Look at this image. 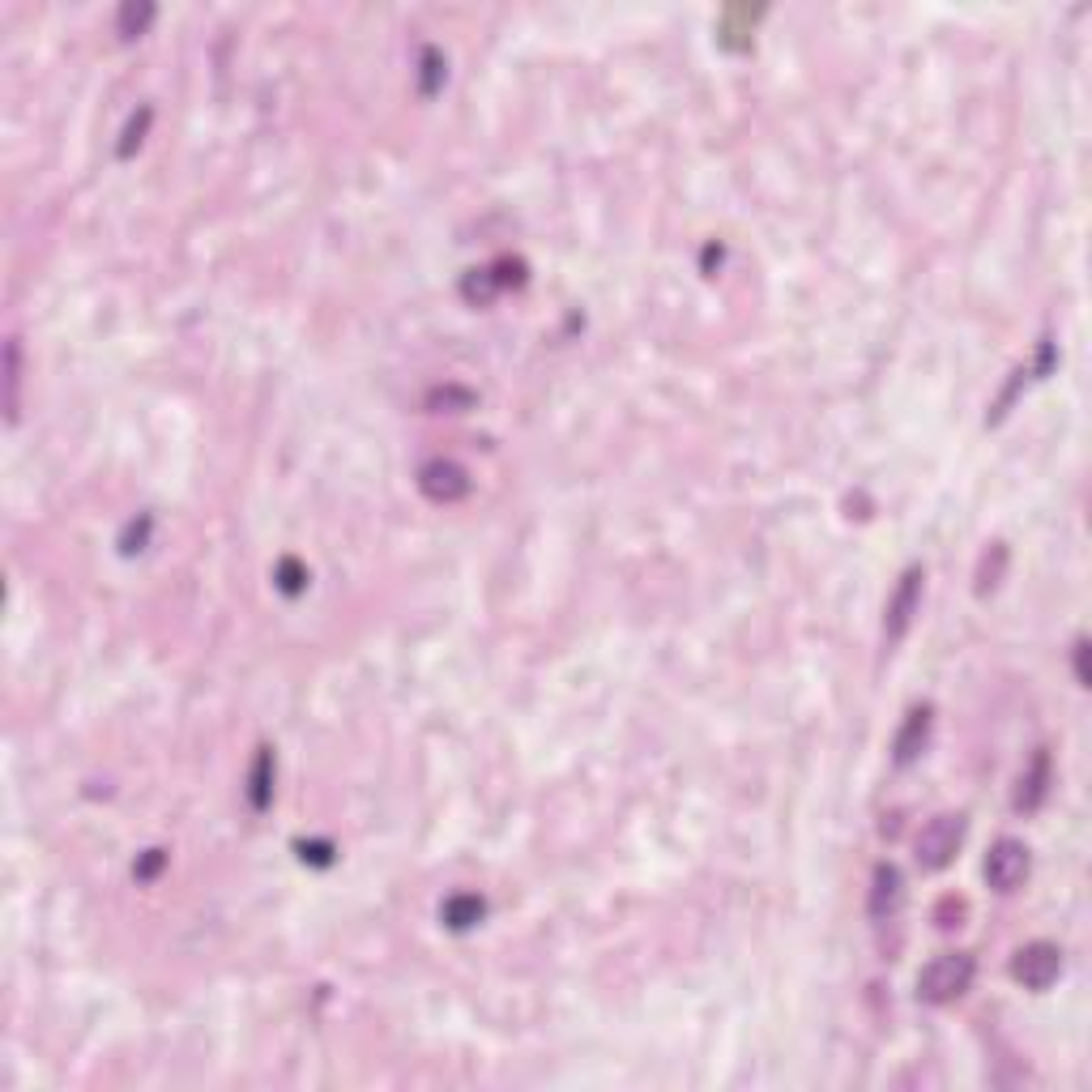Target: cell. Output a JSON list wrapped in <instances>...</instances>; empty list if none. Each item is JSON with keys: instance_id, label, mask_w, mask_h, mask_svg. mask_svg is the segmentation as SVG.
I'll list each match as a JSON object with an SVG mask.
<instances>
[{"instance_id": "10", "label": "cell", "mask_w": 1092, "mask_h": 1092, "mask_svg": "<svg viewBox=\"0 0 1092 1092\" xmlns=\"http://www.w3.org/2000/svg\"><path fill=\"white\" fill-rule=\"evenodd\" d=\"M248 798H252V811H265L270 798H274V755H270V747H261V755H256V764H252Z\"/></svg>"}, {"instance_id": "4", "label": "cell", "mask_w": 1092, "mask_h": 1092, "mask_svg": "<svg viewBox=\"0 0 1092 1092\" xmlns=\"http://www.w3.org/2000/svg\"><path fill=\"white\" fill-rule=\"evenodd\" d=\"M1024 879H1029V845L1015 841V837L994 841V850L986 854V883L1007 896V892H1015Z\"/></svg>"}, {"instance_id": "14", "label": "cell", "mask_w": 1092, "mask_h": 1092, "mask_svg": "<svg viewBox=\"0 0 1092 1092\" xmlns=\"http://www.w3.org/2000/svg\"><path fill=\"white\" fill-rule=\"evenodd\" d=\"M150 22H154V9H150V5H124V9H120V35H124V39L142 35Z\"/></svg>"}, {"instance_id": "6", "label": "cell", "mask_w": 1092, "mask_h": 1092, "mask_svg": "<svg viewBox=\"0 0 1092 1092\" xmlns=\"http://www.w3.org/2000/svg\"><path fill=\"white\" fill-rule=\"evenodd\" d=\"M922 568H909L905 576H901V585H896V594L887 598V615H883V636L892 640H905V631H909V623H914V615H918V606H922Z\"/></svg>"}, {"instance_id": "13", "label": "cell", "mask_w": 1092, "mask_h": 1092, "mask_svg": "<svg viewBox=\"0 0 1092 1092\" xmlns=\"http://www.w3.org/2000/svg\"><path fill=\"white\" fill-rule=\"evenodd\" d=\"M495 291H499V278H495V270H470L466 274V282H462V295L470 299V303H491L495 299Z\"/></svg>"}, {"instance_id": "7", "label": "cell", "mask_w": 1092, "mask_h": 1092, "mask_svg": "<svg viewBox=\"0 0 1092 1092\" xmlns=\"http://www.w3.org/2000/svg\"><path fill=\"white\" fill-rule=\"evenodd\" d=\"M905 905V879L892 862L875 866V879H871V918L875 922H892Z\"/></svg>"}, {"instance_id": "11", "label": "cell", "mask_w": 1092, "mask_h": 1092, "mask_svg": "<svg viewBox=\"0 0 1092 1092\" xmlns=\"http://www.w3.org/2000/svg\"><path fill=\"white\" fill-rule=\"evenodd\" d=\"M18 389H22V346H18V338H9V346H5V410H9V423H18V410H22Z\"/></svg>"}, {"instance_id": "8", "label": "cell", "mask_w": 1092, "mask_h": 1092, "mask_svg": "<svg viewBox=\"0 0 1092 1092\" xmlns=\"http://www.w3.org/2000/svg\"><path fill=\"white\" fill-rule=\"evenodd\" d=\"M930 726H935L930 704H922V709H914V713L905 718L901 734H896V743H892V759L901 764V768H909V764H914V759L926 751V743H930Z\"/></svg>"}, {"instance_id": "9", "label": "cell", "mask_w": 1092, "mask_h": 1092, "mask_svg": "<svg viewBox=\"0 0 1092 1092\" xmlns=\"http://www.w3.org/2000/svg\"><path fill=\"white\" fill-rule=\"evenodd\" d=\"M1046 794H1050V755L1037 751L1033 764H1029V773H1024V781H1020L1015 807H1020V811H1037V807L1046 802Z\"/></svg>"}, {"instance_id": "5", "label": "cell", "mask_w": 1092, "mask_h": 1092, "mask_svg": "<svg viewBox=\"0 0 1092 1092\" xmlns=\"http://www.w3.org/2000/svg\"><path fill=\"white\" fill-rule=\"evenodd\" d=\"M419 491L431 499V504H457L470 495V474L466 466L448 462V457H431L423 470H419Z\"/></svg>"}, {"instance_id": "17", "label": "cell", "mask_w": 1092, "mask_h": 1092, "mask_svg": "<svg viewBox=\"0 0 1092 1092\" xmlns=\"http://www.w3.org/2000/svg\"><path fill=\"white\" fill-rule=\"evenodd\" d=\"M435 82H440V56L423 51V94H435Z\"/></svg>"}, {"instance_id": "1", "label": "cell", "mask_w": 1092, "mask_h": 1092, "mask_svg": "<svg viewBox=\"0 0 1092 1092\" xmlns=\"http://www.w3.org/2000/svg\"><path fill=\"white\" fill-rule=\"evenodd\" d=\"M973 978H978V960L973 956H965V951L935 956L930 965L922 969V978H918V999L930 1003V1007L956 1003L960 994L973 990Z\"/></svg>"}, {"instance_id": "12", "label": "cell", "mask_w": 1092, "mask_h": 1092, "mask_svg": "<svg viewBox=\"0 0 1092 1092\" xmlns=\"http://www.w3.org/2000/svg\"><path fill=\"white\" fill-rule=\"evenodd\" d=\"M483 914H487L483 896H453V901L444 905V926H453V930H470L474 922H483Z\"/></svg>"}, {"instance_id": "16", "label": "cell", "mask_w": 1092, "mask_h": 1092, "mask_svg": "<svg viewBox=\"0 0 1092 1092\" xmlns=\"http://www.w3.org/2000/svg\"><path fill=\"white\" fill-rule=\"evenodd\" d=\"M278 576H282L278 585H282L286 594H299V590H303V572H299V563H295V559H286V563L278 568Z\"/></svg>"}, {"instance_id": "2", "label": "cell", "mask_w": 1092, "mask_h": 1092, "mask_svg": "<svg viewBox=\"0 0 1092 1092\" xmlns=\"http://www.w3.org/2000/svg\"><path fill=\"white\" fill-rule=\"evenodd\" d=\"M960 841H965V819H960V815H935L918 832V866L922 871H943L956 858Z\"/></svg>"}, {"instance_id": "15", "label": "cell", "mask_w": 1092, "mask_h": 1092, "mask_svg": "<svg viewBox=\"0 0 1092 1092\" xmlns=\"http://www.w3.org/2000/svg\"><path fill=\"white\" fill-rule=\"evenodd\" d=\"M146 124H150V111H146L142 120H133V124H128V133H124V142H120V158H128V154H133V150L142 146V133H146Z\"/></svg>"}, {"instance_id": "3", "label": "cell", "mask_w": 1092, "mask_h": 1092, "mask_svg": "<svg viewBox=\"0 0 1092 1092\" xmlns=\"http://www.w3.org/2000/svg\"><path fill=\"white\" fill-rule=\"evenodd\" d=\"M1058 973H1063V951L1054 943H1046V939L1020 947L1015 960H1011V978L1024 990H1050L1058 982Z\"/></svg>"}]
</instances>
